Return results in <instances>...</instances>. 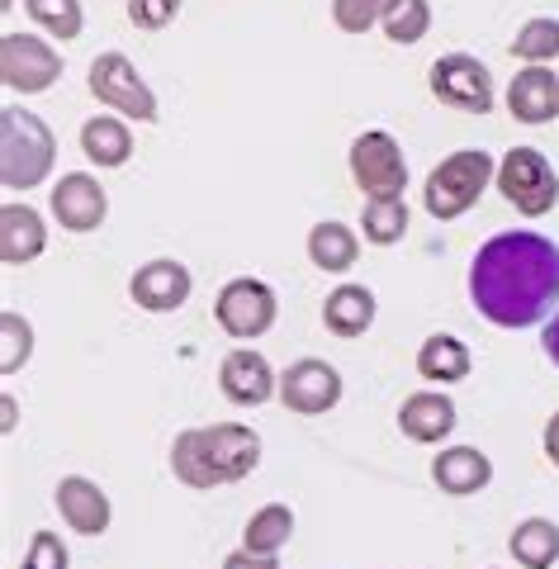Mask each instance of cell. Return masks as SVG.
Returning a JSON list of instances; mask_svg holds the SVG:
<instances>
[{"instance_id": "cell-1", "label": "cell", "mask_w": 559, "mask_h": 569, "mask_svg": "<svg viewBox=\"0 0 559 569\" xmlns=\"http://www.w3.org/2000/svg\"><path fill=\"white\" fill-rule=\"evenodd\" d=\"M470 299L493 328L546 323L559 305V242L546 233H498L470 261Z\"/></svg>"}, {"instance_id": "cell-2", "label": "cell", "mask_w": 559, "mask_h": 569, "mask_svg": "<svg viewBox=\"0 0 559 569\" xmlns=\"http://www.w3.org/2000/svg\"><path fill=\"white\" fill-rule=\"evenodd\" d=\"M261 460V437L242 422H213V427H190L171 447V470L186 489H219L238 485L257 470Z\"/></svg>"}, {"instance_id": "cell-3", "label": "cell", "mask_w": 559, "mask_h": 569, "mask_svg": "<svg viewBox=\"0 0 559 569\" xmlns=\"http://www.w3.org/2000/svg\"><path fill=\"white\" fill-rule=\"evenodd\" d=\"M58 162V138L29 110H0V181L10 190H33Z\"/></svg>"}, {"instance_id": "cell-4", "label": "cell", "mask_w": 559, "mask_h": 569, "mask_svg": "<svg viewBox=\"0 0 559 569\" xmlns=\"http://www.w3.org/2000/svg\"><path fill=\"white\" fill-rule=\"evenodd\" d=\"M493 176H498V167L483 148H460V152L441 157V167L431 171L427 186H422L427 213L431 219H460L465 209L479 204V194L489 190Z\"/></svg>"}, {"instance_id": "cell-5", "label": "cell", "mask_w": 559, "mask_h": 569, "mask_svg": "<svg viewBox=\"0 0 559 569\" xmlns=\"http://www.w3.org/2000/svg\"><path fill=\"white\" fill-rule=\"evenodd\" d=\"M498 194L508 200L512 209L531 213V219H540V213H550L555 200H559V176L555 167L546 162V152L536 148H512L508 157L498 162Z\"/></svg>"}, {"instance_id": "cell-6", "label": "cell", "mask_w": 559, "mask_h": 569, "mask_svg": "<svg viewBox=\"0 0 559 569\" xmlns=\"http://www.w3.org/2000/svg\"><path fill=\"white\" fill-rule=\"evenodd\" d=\"M351 181L366 200H399L408 186L403 148L385 129H366L351 142Z\"/></svg>"}, {"instance_id": "cell-7", "label": "cell", "mask_w": 559, "mask_h": 569, "mask_svg": "<svg viewBox=\"0 0 559 569\" xmlns=\"http://www.w3.org/2000/svg\"><path fill=\"white\" fill-rule=\"evenodd\" d=\"M90 96L100 104H110L114 114L123 119H138V123H152L157 119V96L152 86L138 77V67L123 58V52H100L96 62H90Z\"/></svg>"}, {"instance_id": "cell-8", "label": "cell", "mask_w": 559, "mask_h": 569, "mask_svg": "<svg viewBox=\"0 0 559 569\" xmlns=\"http://www.w3.org/2000/svg\"><path fill=\"white\" fill-rule=\"evenodd\" d=\"M427 81H431V96L460 114H489L498 100L489 67L470 58V52H446V58H437L427 71Z\"/></svg>"}, {"instance_id": "cell-9", "label": "cell", "mask_w": 559, "mask_h": 569, "mask_svg": "<svg viewBox=\"0 0 559 569\" xmlns=\"http://www.w3.org/2000/svg\"><path fill=\"white\" fill-rule=\"evenodd\" d=\"M276 290H270L266 280L257 276H238L228 280L219 290V305H213V318H219V328L228 337H238V342H251V337H261L276 328Z\"/></svg>"}, {"instance_id": "cell-10", "label": "cell", "mask_w": 559, "mask_h": 569, "mask_svg": "<svg viewBox=\"0 0 559 569\" xmlns=\"http://www.w3.org/2000/svg\"><path fill=\"white\" fill-rule=\"evenodd\" d=\"M58 77L62 58L52 52L48 39H39V33H6L0 39V81H6V91L39 96L48 86H58Z\"/></svg>"}, {"instance_id": "cell-11", "label": "cell", "mask_w": 559, "mask_h": 569, "mask_svg": "<svg viewBox=\"0 0 559 569\" xmlns=\"http://www.w3.org/2000/svg\"><path fill=\"white\" fill-rule=\"evenodd\" d=\"M280 403L290 408V413H303V418L332 413L341 403V376L328 361H318V356H303V361H295L280 376Z\"/></svg>"}, {"instance_id": "cell-12", "label": "cell", "mask_w": 559, "mask_h": 569, "mask_svg": "<svg viewBox=\"0 0 559 569\" xmlns=\"http://www.w3.org/2000/svg\"><path fill=\"white\" fill-rule=\"evenodd\" d=\"M52 219H58L67 233H96L110 213V200H104L100 181L90 171H67L58 186H52Z\"/></svg>"}, {"instance_id": "cell-13", "label": "cell", "mask_w": 559, "mask_h": 569, "mask_svg": "<svg viewBox=\"0 0 559 569\" xmlns=\"http://www.w3.org/2000/svg\"><path fill=\"white\" fill-rule=\"evenodd\" d=\"M194 290V280L190 271L180 261H167V257H157L148 266H138L133 280H129V295H133V305L138 309H148V313H171L180 309L190 299Z\"/></svg>"}, {"instance_id": "cell-14", "label": "cell", "mask_w": 559, "mask_h": 569, "mask_svg": "<svg viewBox=\"0 0 559 569\" xmlns=\"http://www.w3.org/2000/svg\"><path fill=\"white\" fill-rule=\"evenodd\" d=\"M276 385L280 380H276V370H270V361L261 351H251V347L228 351L223 366H219V389H223L228 403L257 408V403H266L270 395H276Z\"/></svg>"}, {"instance_id": "cell-15", "label": "cell", "mask_w": 559, "mask_h": 569, "mask_svg": "<svg viewBox=\"0 0 559 569\" xmlns=\"http://www.w3.org/2000/svg\"><path fill=\"white\" fill-rule=\"evenodd\" d=\"M502 100L517 123H550L559 114V77L550 67H521Z\"/></svg>"}, {"instance_id": "cell-16", "label": "cell", "mask_w": 559, "mask_h": 569, "mask_svg": "<svg viewBox=\"0 0 559 569\" xmlns=\"http://www.w3.org/2000/svg\"><path fill=\"white\" fill-rule=\"evenodd\" d=\"M58 512L77 537H100V531L110 527V498L86 475H67L58 485Z\"/></svg>"}, {"instance_id": "cell-17", "label": "cell", "mask_w": 559, "mask_h": 569, "mask_svg": "<svg viewBox=\"0 0 559 569\" xmlns=\"http://www.w3.org/2000/svg\"><path fill=\"white\" fill-rule=\"evenodd\" d=\"M431 479H437L441 493H456V498H470L479 489H489L493 479V460L475 451V447H446L437 460H431Z\"/></svg>"}, {"instance_id": "cell-18", "label": "cell", "mask_w": 559, "mask_h": 569, "mask_svg": "<svg viewBox=\"0 0 559 569\" xmlns=\"http://www.w3.org/2000/svg\"><path fill=\"white\" fill-rule=\"evenodd\" d=\"M48 228L29 204H0V261L24 266L33 257H43Z\"/></svg>"}, {"instance_id": "cell-19", "label": "cell", "mask_w": 559, "mask_h": 569, "mask_svg": "<svg viewBox=\"0 0 559 569\" xmlns=\"http://www.w3.org/2000/svg\"><path fill=\"white\" fill-rule=\"evenodd\" d=\"M81 152L90 167L100 171H114L133 157V133L129 123H123V114H96L81 123Z\"/></svg>"}, {"instance_id": "cell-20", "label": "cell", "mask_w": 559, "mask_h": 569, "mask_svg": "<svg viewBox=\"0 0 559 569\" xmlns=\"http://www.w3.org/2000/svg\"><path fill=\"white\" fill-rule=\"evenodd\" d=\"M399 427H403L408 441L431 447V441L456 432V403H450L446 395H408L403 408H399Z\"/></svg>"}, {"instance_id": "cell-21", "label": "cell", "mask_w": 559, "mask_h": 569, "mask_svg": "<svg viewBox=\"0 0 559 569\" xmlns=\"http://www.w3.org/2000/svg\"><path fill=\"white\" fill-rule=\"evenodd\" d=\"M470 370H475V356L460 337L437 332L418 347V376L431 385H460V380H470Z\"/></svg>"}, {"instance_id": "cell-22", "label": "cell", "mask_w": 559, "mask_h": 569, "mask_svg": "<svg viewBox=\"0 0 559 569\" xmlns=\"http://www.w3.org/2000/svg\"><path fill=\"white\" fill-rule=\"evenodd\" d=\"M322 323H328V332L347 337V342L351 337H366L375 323V295L366 284H337L328 295V305H322Z\"/></svg>"}, {"instance_id": "cell-23", "label": "cell", "mask_w": 559, "mask_h": 569, "mask_svg": "<svg viewBox=\"0 0 559 569\" xmlns=\"http://www.w3.org/2000/svg\"><path fill=\"white\" fill-rule=\"evenodd\" d=\"M309 261L318 266V271H328V276H347L351 266L360 261V238L351 233L347 223L322 219V223L309 228Z\"/></svg>"}, {"instance_id": "cell-24", "label": "cell", "mask_w": 559, "mask_h": 569, "mask_svg": "<svg viewBox=\"0 0 559 569\" xmlns=\"http://www.w3.org/2000/svg\"><path fill=\"white\" fill-rule=\"evenodd\" d=\"M508 550L521 569H555L559 565V527L550 518L517 522V531L508 537Z\"/></svg>"}, {"instance_id": "cell-25", "label": "cell", "mask_w": 559, "mask_h": 569, "mask_svg": "<svg viewBox=\"0 0 559 569\" xmlns=\"http://www.w3.org/2000/svg\"><path fill=\"white\" fill-rule=\"evenodd\" d=\"M290 537H295V508L290 503H266L261 512H251V522L242 531V546L261 550V556H276Z\"/></svg>"}, {"instance_id": "cell-26", "label": "cell", "mask_w": 559, "mask_h": 569, "mask_svg": "<svg viewBox=\"0 0 559 569\" xmlns=\"http://www.w3.org/2000/svg\"><path fill=\"white\" fill-rule=\"evenodd\" d=\"M360 233H366V242H375V247H393V242H399L408 233L403 194H399V200H366V209H360Z\"/></svg>"}, {"instance_id": "cell-27", "label": "cell", "mask_w": 559, "mask_h": 569, "mask_svg": "<svg viewBox=\"0 0 559 569\" xmlns=\"http://www.w3.org/2000/svg\"><path fill=\"white\" fill-rule=\"evenodd\" d=\"M380 29H385L389 43H403V48L422 43L427 29H431V6H427V0H393V6L385 10Z\"/></svg>"}, {"instance_id": "cell-28", "label": "cell", "mask_w": 559, "mask_h": 569, "mask_svg": "<svg viewBox=\"0 0 559 569\" xmlns=\"http://www.w3.org/2000/svg\"><path fill=\"white\" fill-rule=\"evenodd\" d=\"M24 10L52 39H62V43L81 39V0H24Z\"/></svg>"}, {"instance_id": "cell-29", "label": "cell", "mask_w": 559, "mask_h": 569, "mask_svg": "<svg viewBox=\"0 0 559 569\" xmlns=\"http://www.w3.org/2000/svg\"><path fill=\"white\" fill-rule=\"evenodd\" d=\"M33 356V328L29 318H20L14 309L0 313V376H14Z\"/></svg>"}, {"instance_id": "cell-30", "label": "cell", "mask_w": 559, "mask_h": 569, "mask_svg": "<svg viewBox=\"0 0 559 569\" xmlns=\"http://www.w3.org/2000/svg\"><path fill=\"white\" fill-rule=\"evenodd\" d=\"M512 52L527 58V67H546L550 58H559V20H527Z\"/></svg>"}, {"instance_id": "cell-31", "label": "cell", "mask_w": 559, "mask_h": 569, "mask_svg": "<svg viewBox=\"0 0 559 569\" xmlns=\"http://www.w3.org/2000/svg\"><path fill=\"white\" fill-rule=\"evenodd\" d=\"M393 0H332V24L341 33H366L385 20V10Z\"/></svg>"}, {"instance_id": "cell-32", "label": "cell", "mask_w": 559, "mask_h": 569, "mask_svg": "<svg viewBox=\"0 0 559 569\" xmlns=\"http://www.w3.org/2000/svg\"><path fill=\"white\" fill-rule=\"evenodd\" d=\"M71 556H67V546L58 531H33V541L24 550V569H67Z\"/></svg>"}, {"instance_id": "cell-33", "label": "cell", "mask_w": 559, "mask_h": 569, "mask_svg": "<svg viewBox=\"0 0 559 569\" xmlns=\"http://www.w3.org/2000/svg\"><path fill=\"white\" fill-rule=\"evenodd\" d=\"M176 14H180V0H129V20L138 29H148V33L167 29Z\"/></svg>"}, {"instance_id": "cell-34", "label": "cell", "mask_w": 559, "mask_h": 569, "mask_svg": "<svg viewBox=\"0 0 559 569\" xmlns=\"http://www.w3.org/2000/svg\"><path fill=\"white\" fill-rule=\"evenodd\" d=\"M223 569H280V560L276 556H261V550H232V556L223 560Z\"/></svg>"}, {"instance_id": "cell-35", "label": "cell", "mask_w": 559, "mask_h": 569, "mask_svg": "<svg viewBox=\"0 0 559 569\" xmlns=\"http://www.w3.org/2000/svg\"><path fill=\"white\" fill-rule=\"evenodd\" d=\"M540 347H546V356H550V361L559 366V309L546 318V332H540Z\"/></svg>"}, {"instance_id": "cell-36", "label": "cell", "mask_w": 559, "mask_h": 569, "mask_svg": "<svg viewBox=\"0 0 559 569\" xmlns=\"http://www.w3.org/2000/svg\"><path fill=\"white\" fill-rule=\"evenodd\" d=\"M546 456H550V466H559V413L546 422Z\"/></svg>"}]
</instances>
